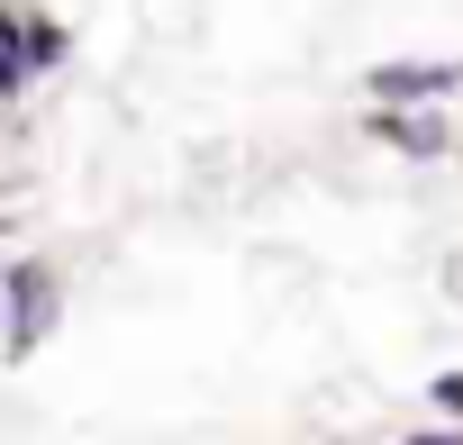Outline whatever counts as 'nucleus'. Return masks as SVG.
Segmentation results:
<instances>
[{"instance_id": "1", "label": "nucleus", "mask_w": 463, "mask_h": 445, "mask_svg": "<svg viewBox=\"0 0 463 445\" xmlns=\"http://www.w3.org/2000/svg\"><path fill=\"white\" fill-rule=\"evenodd\" d=\"M463 91V64H382L373 73V100H445Z\"/></svg>"}, {"instance_id": "2", "label": "nucleus", "mask_w": 463, "mask_h": 445, "mask_svg": "<svg viewBox=\"0 0 463 445\" xmlns=\"http://www.w3.org/2000/svg\"><path fill=\"white\" fill-rule=\"evenodd\" d=\"M46 318H55V282H46V273H19V282H10V355H28V346L46 336Z\"/></svg>"}, {"instance_id": "3", "label": "nucleus", "mask_w": 463, "mask_h": 445, "mask_svg": "<svg viewBox=\"0 0 463 445\" xmlns=\"http://www.w3.org/2000/svg\"><path fill=\"white\" fill-rule=\"evenodd\" d=\"M373 128H382L391 146H409V155H436V146H445V118H400V109H382Z\"/></svg>"}, {"instance_id": "4", "label": "nucleus", "mask_w": 463, "mask_h": 445, "mask_svg": "<svg viewBox=\"0 0 463 445\" xmlns=\"http://www.w3.org/2000/svg\"><path fill=\"white\" fill-rule=\"evenodd\" d=\"M427 400H436V409H445V418H463V373H445V382H436V391H427Z\"/></svg>"}, {"instance_id": "5", "label": "nucleus", "mask_w": 463, "mask_h": 445, "mask_svg": "<svg viewBox=\"0 0 463 445\" xmlns=\"http://www.w3.org/2000/svg\"><path fill=\"white\" fill-rule=\"evenodd\" d=\"M409 445H463V436H409Z\"/></svg>"}]
</instances>
